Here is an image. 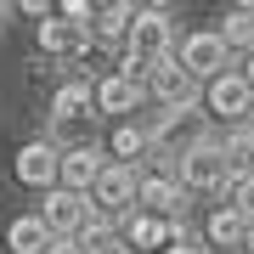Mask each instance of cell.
<instances>
[{"label":"cell","mask_w":254,"mask_h":254,"mask_svg":"<svg viewBox=\"0 0 254 254\" xmlns=\"http://www.w3.org/2000/svg\"><path fill=\"white\" fill-rule=\"evenodd\" d=\"M203 108L215 113V119H226V130L232 125H249V119H254V91H249L243 73L232 68V73H220V79L203 85Z\"/></svg>","instance_id":"6"},{"label":"cell","mask_w":254,"mask_h":254,"mask_svg":"<svg viewBox=\"0 0 254 254\" xmlns=\"http://www.w3.org/2000/svg\"><path fill=\"white\" fill-rule=\"evenodd\" d=\"M0 23H6V6H0Z\"/></svg>","instance_id":"28"},{"label":"cell","mask_w":254,"mask_h":254,"mask_svg":"<svg viewBox=\"0 0 254 254\" xmlns=\"http://www.w3.org/2000/svg\"><path fill=\"white\" fill-rule=\"evenodd\" d=\"M220 203H226V209H237L243 220H254V175H232V181H226V192H220Z\"/></svg>","instance_id":"23"},{"label":"cell","mask_w":254,"mask_h":254,"mask_svg":"<svg viewBox=\"0 0 254 254\" xmlns=\"http://www.w3.org/2000/svg\"><path fill=\"white\" fill-rule=\"evenodd\" d=\"M147 153H153V136H147V125H136V119H119L113 136H108V164H125V170H136Z\"/></svg>","instance_id":"15"},{"label":"cell","mask_w":254,"mask_h":254,"mask_svg":"<svg viewBox=\"0 0 254 254\" xmlns=\"http://www.w3.org/2000/svg\"><path fill=\"white\" fill-rule=\"evenodd\" d=\"M130 63L125 73H136V79H147V68L164 63V57H175V28H170V11L164 6H136V23H130Z\"/></svg>","instance_id":"1"},{"label":"cell","mask_w":254,"mask_h":254,"mask_svg":"<svg viewBox=\"0 0 254 254\" xmlns=\"http://www.w3.org/2000/svg\"><path fill=\"white\" fill-rule=\"evenodd\" d=\"M249 130H254V119H249Z\"/></svg>","instance_id":"30"},{"label":"cell","mask_w":254,"mask_h":254,"mask_svg":"<svg viewBox=\"0 0 254 254\" xmlns=\"http://www.w3.org/2000/svg\"><path fill=\"white\" fill-rule=\"evenodd\" d=\"M46 254H85V249H79V243H73V237H57V243H51Z\"/></svg>","instance_id":"25"},{"label":"cell","mask_w":254,"mask_h":254,"mask_svg":"<svg viewBox=\"0 0 254 254\" xmlns=\"http://www.w3.org/2000/svg\"><path fill=\"white\" fill-rule=\"evenodd\" d=\"M57 164H63V153L51 147V136H40V141H28L17 164H11V175H17L23 187H34V192H51L57 187Z\"/></svg>","instance_id":"10"},{"label":"cell","mask_w":254,"mask_h":254,"mask_svg":"<svg viewBox=\"0 0 254 254\" xmlns=\"http://www.w3.org/2000/svg\"><path fill=\"white\" fill-rule=\"evenodd\" d=\"M215 34L226 40V51H254V6H232Z\"/></svg>","instance_id":"22"},{"label":"cell","mask_w":254,"mask_h":254,"mask_svg":"<svg viewBox=\"0 0 254 254\" xmlns=\"http://www.w3.org/2000/svg\"><path fill=\"white\" fill-rule=\"evenodd\" d=\"M136 187H141V170H125V164H102L96 187L85 192L91 209H108V215H130L136 209Z\"/></svg>","instance_id":"8"},{"label":"cell","mask_w":254,"mask_h":254,"mask_svg":"<svg viewBox=\"0 0 254 254\" xmlns=\"http://www.w3.org/2000/svg\"><path fill=\"white\" fill-rule=\"evenodd\" d=\"M51 113L57 119H96V91L85 79H63L51 91Z\"/></svg>","instance_id":"18"},{"label":"cell","mask_w":254,"mask_h":254,"mask_svg":"<svg viewBox=\"0 0 254 254\" xmlns=\"http://www.w3.org/2000/svg\"><path fill=\"white\" fill-rule=\"evenodd\" d=\"M85 46H91V28H73V23L57 17V11L40 23V51L57 57V63H73V57H85Z\"/></svg>","instance_id":"13"},{"label":"cell","mask_w":254,"mask_h":254,"mask_svg":"<svg viewBox=\"0 0 254 254\" xmlns=\"http://www.w3.org/2000/svg\"><path fill=\"white\" fill-rule=\"evenodd\" d=\"M85 215H91V198H85V192H68V187H51L46 209H40V220L51 226V237H79Z\"/></svg>","instance_id":"9"},{"label":"cell","mask_w":254,"mask_h":254,"mask_svg":"<svg viewBox=\"0 0 254 254\" xmlns=\"http://www.w3.org/2000/svg\"><path fill=\"white\" fill-rule=\"evenodd\" d=\"M119 254H136V249H119Z\"/></svg>","instance_id":"29"},{"label":"cell","mask_w":254,"mask_h":254,"mask_svg":"<svg viewBox=\"0 0 254 254\" xmlns=\"http://www.w3.org/2000/svg\"><path fill=\"white\" fill-rule=\"evenodd\" d=\"M51 243H57V237H51V226L40 215H17L6 226V254H46Z\"/></svg>","instance_id":"17"},{"label":"cell","mask_w":254,"mask_h":254,"mask_svg":"<svg viewBox=\"0 0 254 254\" xmlns=\"http://www.w3.org/2000/svg\"><path fill=\"white\" fill-rule=\"evenodd\" d=\"M102 158L96 147H68L63 164H57V187H68V192H91L96 187V175H102Z\"/></svg>","instance_id":"14"},{"label":"cell","mask_w":254,"mask_h":254,"mask_svg":"<svg viewBox=\"0 0 254 254\" xmlns=\"http://www.w3.org/2000/svg\"><path fill=\"white\" fill-rule=\"evenodd\" d=\"M215 147H220V158H226L232 175H254V130L249 125H232Z\"/></svg>","instance_id":"20"},{"label":"cell","mask_w":254,"mask_h":254,"mask_svg":"<svg viewBox=\"0 0 254 254\" xmlns=\"http://www.w3.org/2000/svg\"><path fill=\"white\" fill-rule=\"evenodd\" d=\"M73 243H79L85 254H119V249H125V243H119V215H108V209H91Z\"/></svg>","instance_id":"16"},{"label":"cell","mask_w":254,"mask_h":254,"mask_svg":"<svg viewBox=\"0 0 254 254\" xmlns=\"http://www.w3.org/2000/svg\"><path fill=\"white\" fill-rule=\"evenodd\" d=\"M243 232H249V220L237 209H226V203H215V215L203 220V243L209 249H243Z\"/></svg>","instance_id":"19"},{"label":"cell","mask_w":254,"mask_h":254,"mask_svg":"<svg viewBox=\"0 0 254 254\" xmlns=\"http://www.w3.org/2000/svg\"><path fill=\"white\" fill-rule=\"evenodd\" d=\"M237 73H243V79H249V91H254V51H249V63L237 68Z\"/></svg>","instance_id":"26"},{"label":"cell","mask_w":254,"mask_h":254,"mask_svg":"<svg viewBox=\"0 0 254 254\" xmlns=\"http://www.w3.org/2000/svg\"><path fill=\"white\" fill-rule=\"evenodd\" d=\"M175 181H181V192H226L232 181V170H226V158H220V147L215 141H203V147H192L187 158H175Z\"/></svg>","instance_id":"5"},{"label":"cell","mask_w":254,"mask_h":254,"mask_svg":"<svg viewBox=\"0 0 254 254\" xmlns=\"http://www.w3.org/2000/svg\"><path fill=\"white\" fill-rule=\"evenodd\" d=\"M164 254H209V243H203V237H198V232H192L187 220H181V226H175V237H170V249H164Z\"/></svg>","instance_id":"24"},{"label":"cell","mask_w":254,"mask_h":254,"mask_svg":"<svg viewBox=\"0 0 254 254\" xmlns=\"http://www.w3.org/2000/svg\"><path fill=\"white\" fill-rule=\"evenodd\" d=\"M243 249H249V254H254V220H249V232H243Z\"/></svg>","instance_id":"27"},{"label":"cell","mask_w":254,"mask_h":254,"mask_svg":"<svg viewBox=\"0 0 254 254\" xmlns=\"http://www.w3.org/2000/svg\"><path fill=\"white\" fill-rule=\"evenodd\" d=\"M175 63H181L198 85H209V79H220V73H232V51H226V40H220L215 28H192L187 40H175Z\"/></svg>","instance_id":"3"},{"label":"cell","mask_w":254,"mask_h":254,"mask_svg":"<svg viewBox=\"0 0 254 254\" xmlns=\"http://www.w3.org/2000/svg\"><path fill=\"white\" fill-rule=\"evenodd\" d=\"M91 91H96V113H136L141 96H147V79L119 68V73H108V79H96Z\"/></svg>","instance_id":"12"},{"label":"cell","mask_w":254,"mask_h":254,"mask_svg":"<svg viewBox=\"0 0 254 254\" xmlns=\"http://www.w3.org/2000/svg\"><path fill=\"white\" fill-rule=\"evenodd\" d=\"M147 91H153L158 113H187V108H203V85L192 79V73L175 63V57H164V63L147 68Z\"/></svg>","instance_id":"4"},{"label":"cell","mask_w":254,"mask_h":254,"mask_svg":"<svg viewBox=\"0 0 254 254\" xmlns=\"http://www.w3.org/2000/svg\"><path fill=\"white\" fill-rule=\"evenodd\" d=\"M136 209L141 215H158V220H181L187 215V192L175 181V170H147L141 187H136Z\"/></svg>","instance_id":"7"},{"label":"cell","mask_w":254,"mask_h":254,"mask_svg":"<svg viewBox=\"0 0 254 254\" xmlns=\"http://www.w3.org/2000/svg\"><path fill=\"white\" fill-rule=\"evenodd\" d=\"M175 226L181 220H158V215H141V209H130V215H119V232H125V249H136V254H147V249H170V237H175Z\"/></svg>","instance_id":"11"},{"label":"cell","mask_w":254,"mask_h":254,"mask_svg":"<svg viewBox=\"0 0 254 254\" xmlns=\"http://www.w3.org/2000/svg\"><path fill=\"white\" fill-rule=\"evenodd\" d=\"M130 23H136V6H96L91 34L108 46V40H130Z\"/></svg>","instance_id":"21"},{"label":"cell","mask_w":254,"mask_h":254,"mask_svg":"<svg viewBox=\"0 0 254 254\" xmlns=\"http://www.w3.org/2000/svg\"><path fill=\"white\" fill-rule=\"evenodd\" d=\"M147 136H153L158 164H170V170H175V158L192 153V147L215 141V136H209V113H203V108H187V113H153V119H147Z\"/></svg>","instance_id":"2"}]
</instances>
